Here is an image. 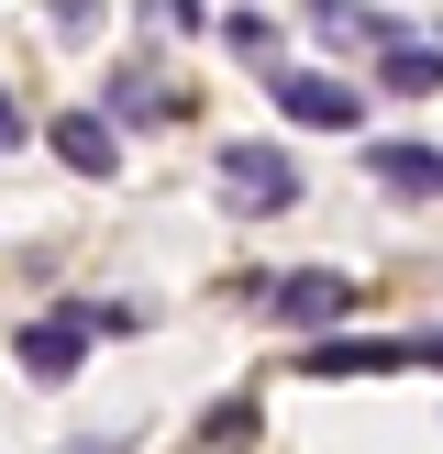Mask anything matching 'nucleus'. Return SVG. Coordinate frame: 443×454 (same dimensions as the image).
Returning <instances> with one entry per match:
<instances>
[{
	"mask_svg": "<svg viewBox=\"0 0 443 454\" xmlns=\"http://www.w3.org/2000/svg\"><path fill=\"white\" fill-rule=\"evenodd\" d=\"M399 366L443 377V333H310L299 355V377H399Z\"/></svg>",
	"mask_w": 443,
	"mask_h": 454,
	"instance_id": "f257e3e1",
	"label": "nucleus"
},
{
	"mask_svg": "<svg viewBox=\"0 0 443 454\" xmlns=\"http://www.w3.org/2000/svg\"><path fill=\"white\" fill-rule=\"evenodd\" d=\"M222 200L255 211V222H277L288 200H299V167H288L277 145H222Z\"/></svg>",
	"mask_w": 443,
	"mask_h": 454,
	"instance_id": "f03ea898",
	"label": "nucleus"
},
{
	"mask_svg": "<svg viewBox=\"0 0 443 454\" xmlns=\"http://www.w3.org/2000/svg\"><path fill=\"white\" fill-rule=\"evenodd\" d=\"M277 111L310 122V133H354V122H366V89L322 78V67H277Z\"/></svg>",
	"mask_w": 443,
	"mask_h": 454,
	"instance_id": "7ed1b4c3",
	"label": "nucleus"
},
{
	"mask_svg": "<svg viewBox=\"0 0 443 454\" xmlns=\"http://www.w3.org/2000/svg\"><path fill=\"white\" fill-rule=\"evenodd\" d=\"M12 355L44 377V388H66V377L89 366V322H78V310H44V322H22V344H12Z\"/></svg>",
	"mask_w": 443,
	"mask_h": 454,
	"instance_id": "20e7f679",
	"label": "nucleus"
},
{
	"mask_svg": "<svg viewBox=\"0 0 443 454\" xmlns=\"http://www.w3.org/2000/svg\"><path fill=\"white\" fill-rule=\"evenodd\" d=\"M44 145H56L78 177H111V167H122V133H111L100 111H56V122H44Z\"/></svg>",
	"mask_w": 443,
	"mask_h": 454,
	"instance_id": "39448f33",
	"label": "nucleus"
},
{
	"mask_svg": "<svg viewBox=\"0 0 443 454\" xmlns=\"http://www.w3.org/2000/svg\"><path fill=\"white\" fill-rule=\"evenodd\" d=\"M344 300H354L344 278H277V288H266V310L299 322V333H332V322H344Z\"/></svg>",
	"mask_w": 443,
	"mask_h": 454,
	"instance_id": "423d86ee",
	"label": "nucleus"
},
{
	"mask_svg": "<svg viewBox=\"0 0 443 454\" xmlns=\"http://www.w3.org/2000/svg\"><path fill=\"white\" fill-rule=\"evenodd\" d=\"M366 177H377V189H399V200H443V145H377Z\"/></svg>",
	"mask_w": 443,
	"mask_h": 454,
	"instance_id": "0eeeda50",
	"label": "nucleus"
},
{
	"mask_svg": "<svg viewBox=\"0 0 443 454\" xmlns=\"http://www.w3.org/2000/svg\"><path fill=\"white\" fill-rule=\"evenodd\" d=\"M377 56H388V89H399V100H432V89H443V44H410V34H399V44H377Z\"/></svg>",
	"mask_w": 443,
	"mask_h": 454,
	"instance_id": "6e6552de",
	"label": "nucleus"
},
{
	"mask_svg": "<svg viewBox=\"0 0 443 454\" xmlns=\"http://www.w3.org/2000/svg\"><path fill=\"white\" fill-rule=\"evenodd\" d=\"M310 22H322L332 44H399V22H388V12H366V0H310Z\"/></svg>",
	"mask_w": 443,
	"mask_h": 454,
	"instance_id": "1a4fd4ad",
	"label": "nucleus"
},
{
	"mask_svg": "<svg viewBox=\"0 0 443 454\" xmlns=\"http://www.w3.org/2000/svg\"><path fill=\"white\" fill-rule=\"evenodd\" d=\"M111 111H122V122H167V89H155V78H111ZM111 111H100V122H111Z\"/></svg>",
	"mask_w": 443,
	"mask_h": 454,
	"instance_id": "9d476101",
	"label": "nucleus"
},
{
	"mask_svg": "<svg viewBox=\"0 0 443 454\" xmlns=\"http://www.w3.org/2000/svg\"><path fill=\"white\" fill-rule=\"evenodd\" d=\"M22 133H34V122H22V100H12V89H0V155H12Z\"/></svg>",
	"mask_w": 443,
	"mask_h": 454,
	"instance_id": "9b49d317",
	"label": "nucleus"
}]
</instances>
